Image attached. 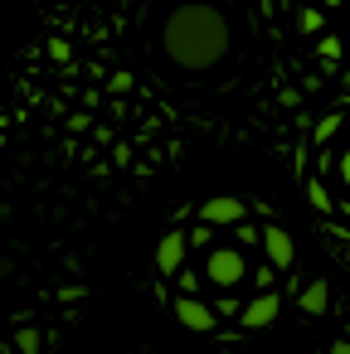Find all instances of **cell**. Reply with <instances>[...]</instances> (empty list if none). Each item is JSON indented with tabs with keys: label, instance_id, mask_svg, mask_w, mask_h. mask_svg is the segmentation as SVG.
<instances>
[{
	"label": "cell",
	"instance_id": "6da1fadb",
	"mask_svg": "<svg viewBox=\"0 0 350 354\" xmlns=\"http://www.w3.org/2000/svg\"><path fill=\"white\" fill-rule=\"evenodd\" d=\"M156 39H161V54L185 73H209L234 49L229 15L214 6V0H175L166 10V20H161Z\"/></svg>",
	"mask_w": 350,
	"mask_h": 354
},
{
	"label": "cell",
	"instance_id": "7a4b0ae2",
	"mask_svg": "<svg viewBox=\"0 0 350 354\" xmlns=\"http://www.w3.org/2000/svg\"><path fill=\"white\" fill-rule=\"evenodd\" d=\"M243 277H248V257H243L238 248H209V257H204V281H209V286L229 291V286H238Z\"/></svg>",
	"mask_w": 350,
	"mask_h": 354
},
{
	"label": "cell",
	"instance_id": "3957f363",
	"mask_svg": "<svg viewBox=\"0 0 350 354\" xmlns=\"http://www.w3.org/2000/svg\"><path fill=\"white\" fill-rule=\"evenodd\" d=\"M243 214H248L243 199H234V194H214V199L200 209V223H209V228H229V223H234V228H238Z\"/></svg>",
	"mask_w": 350,
	"mask_h": 354
},
{
	"label": "cell",
	"instance_id": "277c9868",
	"mask_svg": "<svg viewBox=\"0 0 350 354\" xmlns=\"http://www.w3.org/2000/svg\"><path fill=\"white\" fill-rule=\"evenodd\" d=\"M175 315H180V325H190V330H214V320H219V310L204 306V301H195V296H175Z\"/></svg>",
	"mask_w": 350,
	"mask_h": 354
},
{
	"label": "cell",
	"instance_id": "5b68a950",
	"mask_svg": "<svg viewBox=\"0 0 350 354\" xmlns=\"http://www.w3.org/2000/svg\"><path fill=\"white\" fill-rule=\"evenodd\" d=\"M185 233H166L161 238V248H156V267H161V277H170V272H180L185 267Z\"/></svg>",
	"mask_w": 350,
	"mask_h": 354
},
{
	"label": "cell",
	"instance_id": "8992f818",
	"mask_svg": "<svg viewBox=\"0 0 350 354\" xmlns=\"http://www.w3.org/2000/svg\"><path fill=\"white\" fill-rule=\"evenodd\" d=\"M263 243H268V257H272L282 272L297 262V243H292V233H287V228H268V233H263Z\"/></svg>",
	"mask_w": 350,
	"mask_h": 354
},
{
	"label": "cell",
	"instance_id": "52a82bcc",
	"mask_svg": "<svg viewBox=\"0 0 350 354\" xmlns=\"http://www.w3.org/2000/svg\"><path fill=\"white\" fill-rule=\"evenodd\" d=\"M238 320H243L248 330H263V325H272V320H277V296H258V301H248Z\"/></svg>",
	"mask_w": 350,
	"mask_h": 354
},
{
	"label": "cell",
	"instance_id": "ba28073f",
	"mask_svg": "<svg viewBox=\"0 0 350 354\" xmlns=\"http://www.w3.org/2000/svg\"><path fill=\"white\" fill-rule=\"evenodd\" d=\"M326 296H331V286H326V281H311V286L301 291V310H306V315H321V310H326Z\"/></svg>",
	"mask_w": 350,
	"mask_h": 354
},
{
	"label": "cell",
	"instance_id": "9c48e42d",
	"mask_svg": "<svg viewBox=\"0 0 350 354\" xmlns=\"http://www.w3.org/2000/svg\"><path fill=\"white\" fill-rule=\"evenodd\" d=\"M185 248H214V228H209V223L190 228V233H185Z\"/></svg>",
	"mask_w": 350,
	"mask_h": 354
},
{
	"label": "cell",
	"instance_id": "30bf717a",
	"mask_svg": "<svg viewBox=\"0 0 350 354\" xmlns=\"http://www.w3.org/2000/svg\"><path fill=\"white\" fill-rule=\"evenodd\" d=\"M15 344H20V354H40V335H35V330H20Z\"/></svg>",
	"mask_w": 350,
	"mask_h": 354
},
{
	"label": "cell",
	"instance_id": "8fae6325",
	"mask_svg": "<svg viewBox=\"0 0 350 354\" xmlns=\"http://www.w3.org/2000/svg\"><path fill=\"white\" fill-rule=\"evenodd\" d=\"M335 170H340V185H345V189H350V146H345V151H340V165H335Z\"/></svg>",
	"mask_w": 350,
	"mask_h": 354
},
{
	"label": "cell",
	"instance_id": "7c38bea8",
	"mask_svg": "<svg viewBox=\"0 0 350 354\" xmlns=\"http://www.w3.org/2000/svg\"><path fill=\"white\" fill-rule=\"evenodd\" d=\"M331 354H350V339H335V344H331Z\"/></svg>",
	"mask_w": 350,
	"mask_h": 354
}]
</instances>
